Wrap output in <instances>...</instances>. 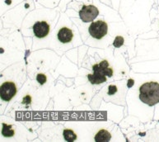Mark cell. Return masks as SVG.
Listing matches in <instances>:
<instances>
[{"instance_id": "cell-1", "label": "cell", "mask_w": 159, "mask_h": 142, "mask_svg": "<svg viewBox=\"0 0 159 142\" xmlns=\"http://www.w3.org/2000/svg\"><path fill=\"white\" fill-rule=\"evenodd\" d=\"M139 99L148 106H154L159 102V83L148 82L140 86Z\"/></svg>"}, {"instance_id": "cell-2", "label": "cell", "mask_w": 159, "mask_h": 142, "mask_svg": "<svg viewBox=\"0 0 159 142\" xmlns=\"http://www.w3.org/2000/svg\"><path fill=\"white\" fill-rule=\"evenodd\" d=\"M88 31L93 38L100 40L107 34L108 26H107V22L99 20V21H97L91 24L88 28Z\"/></svg>"}, {"instance_id": "cell-3", "label": "cell", "mask_w": 159, "mask_h": 142, "mask_svg": "<svg viewBox=\"0 0 159 142\" xmlns=\"http://www.w3.org/2000/svg\"><path fill=\"white\" fill-rule=\"evenodd\" d=\"M99 14L98 7L94 5H83L82 9L79 11V17L83 22L93 21Z\"/></svg>"}, {"instance_id": "cell-4", "label": "cell", "mask_w": 159, "mask_h": 142, "mask_svg": "<svg viewBox=\"0 0 159 142\" xmlns=\"http://www.w3.org/2000/svg\"><path fill=\"white\" fill-rule=\"evenodd\" d=\"M17 86L13 82H5L1 85L0 97L5 102H9L17 93Z\"/></svg>"}, {"instance_id": "cell-5", "label": "cell", "mask_w": 159, "mask_h": 142, "mask_svg": "<svg viewBox=\"0 0 159 142\" xmlns=\"http://www.w3.org/2000/svg\"><path fill=\"white\" fill-rule=\"evenodd\" d=\"M33 32L37 38H44L50 32V25L45 21H36L33 25Z\"/></svg>"}, {"instance_id": "cell-6", "label": "cell", "mask_w": 159, "mask_h": 142, "mask_svg": "<svg viewBox=\"0 0 159 142\" xmlns=\"http://www.w3.org/2000/svg\"><path fill=\"white\" fill-rule=\"evenodd\" d=\"M93 70H98L99 71L100 73H102V74H104L108 77H112L113 75V69L110 68L109 67V63L107 60L104 59L100 62V64H94L93 66Z\"/></svg>"}, {"instance_id": "cell-7", "label": "cell", "mask_w": 159, "mask_h": 142, "mask_svg": "<svg viewBox=\"0 0 159 142\" xmlns=\"http://www.w3.org/2000/svg\"><path fill=\"white\" fill-rule=\"evenodd\" d=\"M58 39L62 43H69L70 42L74 37V33L71 31V29L68 27H62L59 32H58Z\"/></svg>"}, {"instance_id": "cell-8", "label": "cell", "mask_w": 159, "mask_h": 142, "mask_svg": "<svg viewBox=\"0 0 159 142\" xmlns=\"http://www.w3.org/2000/svg\"><path fill=\"white\" fill-rule=\"evenodd\" d=\"M88 78L92 84H100L107 82V76L98 70H93V74H88Z\"/></svg>"}, {"instance_id": "cell-9", "label": "cell", "mask_w": 159, "mask_h": 142, "mask_svg": "<svg viewBox=\"0 0 159 142\" xmlns=\"http://www.w3.org/2000/svg\"><path fill=\"white\" fill-rule=\"evenodd\" d=\"M95 141L98 142H107L110 141L111 139V133L107 130H100L95 135Z\"/></svg>"}, {"instance_id": "cell-10", "label": "cell", "mask_w": 159, "mask_h": 142, "mask_svg": "<svg viewBox=\"0 0 159 142\" xmlns=\"http://www.w3.org/2000/svg\"><path fill=\"white\" fill-rule=\"evenodd\" d=\"M2 135L4 137H12L15 134V130L12 125H7L6 123L2 124Z\"/></svg>"}, {"instance_id": "cell-11", "label": "cell", "mask_w": 159, "mask_h": 142, "mask_svg": "<svg viewBox=\"0 0 159 142\" xmlns=\"http://www.w3.org/2000/svg\"><path fill=\"white\" fill-rule=\"evenodd\" d=\"M63 135H64V140H66V141L72 142L77 140L76 133L74 132L73 130H71V129H65V130H64Z\"/></svg>"}, {"instance_id": "cell-12", "label": "cell", "mask_w": 159, "mask_h": 142, "mask_svg": "<svg viewBox=\"0 0 159 142\" xmlns=\"http://www.w3.org/2000/svg\"><path fill=\"white\" fill-rule=\"evenodd\" d=\"M124 42H125V40H124L123 36H117L115 38L114 41H113V45L116 48H120V46H122L124 45Z\"/></svg>"}, {"instance_id": "cell-13", "label": "cell", "mask_w": 159, "mask_h": 142, "mask_svg": "<svg viewBox=\"0 0 159 142\" xmlns=\"http://www.w3.org/2000/svg\"><path fill=\"white\" fill-rule=\"evenodd\" d=\"M36 80L40 83V85H43L46 83L47 81V77L44 74V73H38L36 76Z\"/></svg>"}, {"instance_id": "cell-14", "label": "cell", "mask_w": 159, "mask_h": 142, "mask_svg": "<svg viewBox=\"0 0 159 142\" xmlns=\"http://www.w3.org/2000/svg\"><path fill=\"white\" fill-rule=\"evenodd\" d=\"M117 92V87L116 85H110L108 87V95H113Z\"/></svg>"}, {"instance_id": "cell-15", "label": "cell", "mask_w": 159, "mask_h": 142, "mask_svg": "<svg viewBox=\"0 0 159 142\" xmlns=\"http://www.w3.org/2000/svg\"><path fill=\"white\" fill-rule=\"evenodd\" d=\"M134 79H132V78H129V79L128 80V82H127V86H128V88H131V87L134 85Z\"/></svg>"}]
</instances>
